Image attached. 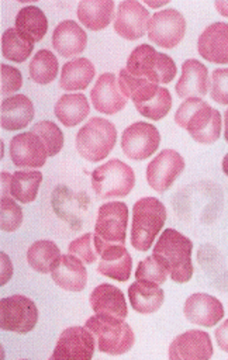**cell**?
Segmentation results:
<instances>
[{"instance_id": "obj_10", "label": "cell", "mask_w": 228, "mask_h": 360, "mask_svg": "<svg viewBox=\"0 0 228 360\" xmlns=\"http://www.w3.org/2000/svg\"><path fill=\"white\" fill-rule=\"evenodd\" d=\"M96 343L94 336L84 326H69L59 335L48 360H91Z\"/></svg>"}, {"instance_id": "obj_6", "label": "cell", "mask_w": 228, "mask_h": 360, "mask_svg": "<svg viewBox=\"0 0 228 360\" xmlns=\"http://www.w3.org/2000/svg\"><path fill=\"white\" fill-rule=\"evenodd\" d=\"M84 328L97 339V349L111 356L127 353L135 340L131 326L114 316L93 315L86 321Z\"/></svg>"}, {"instance_id": "obj_22", "label": "cell", "mask_w": 228, "mask_h": 360, "mask_svg": "<svg viewBox=\"0 0 228 360\" xmlns=\"http://www.w3.org/2000/svg\"><path fill=\"white\" fill-rule=\"evenodd\" d=\"M89 302L96 315H107L125 319L128 315L127 301L120 288L113 284H99L89 295Z\"/></svg>"}, {"instance_id": "obj_16", "label": "cell", "mask_w": 228, "mask_h": 360, "mask_svg": "<svg viewBox=\"0 0 228 360\" xmlns=\"http://www.w3.org/2000/svg\"><path fill=\"white\" fill-rule=\"evenodd\" d=\"M48 156L44 142L31 131L14 135L10 142V158L17 167H41Z\"/></svg>"}, {"instance_id": "obj_36", "label": "cell", "mask_w": 228, "mask_h": 360, "mask_svg": "<svg viewBox=\"0 0 228 360\" xmlns=\"http://www.w3.org/2000/svg\"><path fill=\"white\" fill-rule=\"evenodd\" d=\"M135 108L138 110V112L149 120L158 121L160 118H163L165 115H167V112L172 108V96L170 91L165 87H159L156 94L153 97H151L149 100L144 101V103H138L134 104Z\"/></svg>"}, {"instance_id": "obj_46", "label": "cell", "mask_w": 228, "mask_h": 360, "mask_svg": "<svg viewBox=\"0 0 228 360\" xmlns=\"http://www.w3.org/2000/svg\"><path fill=\"white\" fill-rule=\"evenodd\" d=\"M214 7L217 8V11L224 15V17H228V1H224V0H218L214 3Z\"/></svg>"}, {"instance_id": "obj_35", "label": "cell", "mask_w": 228, "mask_h": 360, "mask_svg": "<svg viewBox=\"0 0 228 360\" xmlns=\"http://www.w3.org/2000/svg\"><path fill=\"white\" fill-rule=\"evenodd\" d=\"M34 44L15 28H7L1 35V53L6 59L21 63L32 52Z\"/></svg>"}, {"instance_id": "obj_12", "label": "cell", "mask_w": 228, "mask_h": 360, "mask_svg": "<svg viewBox=\"0 0 228 360\" xmlns=\"http://www.w3.org/2000/svg\"><path fill=\"white\" fill-rule=\"evenodd\" d=\"M160 143L158 128L149 122L138 121L127 127L121 136V148L127 158L144 160L149 158Z\"/></svg>"}, {"instance_id": "obj_21", "label": "cell", "mask_w": 228, "mask_h": 360, "mask_svg": "<svg viewBox=\"0 0 228 360\" xmlns=\"http://www.w3.org/2000/svg\"><path fill=\"white\" fill-rule=\"evenodd\" d=\"M210 86L208 70L197 59H187L182 65V76L176 83V93L180 98H200L207 94Z\"/></svg>"}, {"instance_id": "obj_45", "label": "cell", "mask_w": 228, "mask_h": 360, "mask_svg": "<svg viewBox=\"0 0 228 360\" xmlns=\"http://www.w3.org/2000/svg\"><path fill=\"white\" fill-rule=\"evenodd\" d=\"M11 177H13V174H10L7 172H1V174H0V179H1V197H8Z\"/></svg>"}, {"instance_id": "obj_14", "label": "cell", "mask_w": 228, "mask_h": 360, "mask_svg": "<svg viewBox=\"0 0 228 360\" xmlns=\"http://www.w3.org/2000/svg\"><path fill=\"white\" fill-rule=\"evenodd\" d=\"M211 356L210 335L200 329L186 330L169 345V360H210Z\"/></svg>"}, {"instance_id": "obj_38", "label": "cell", "mask_w": 228, "mask_h": 360, "mask_svg": "<svg viewBox=\"0 0 228 360\" xmlns=\"http://www.w3.org/2000/svg\"><path fill=\"white\" fill-rule=\"evenodd\" d=\"M31 132L37 134L44 142L48 155L55 156L63 146V134L61 128L52 121H39L32 125Z\"/></svg>"}, {"instance_id": "obj_29", "label": "cell", "mask_w": 228, "mask_h": 360, "mask_svg": "<svg viewBox=\"0 0 228 360\" xmlns=\"http://www.w3.org/2000/svg\"><path fill=\"white\" fill-rule=\"evenodd\" d=\"M15 30L32 44L38 42L48 31V18L37 6H25L15 15Z\"/></svg>"}, {"instance_id": "obj_28", "label": "cell", "mask_w": 228, "mask_h": 360, "mask_svg": "<svg viewBox=\"0 0 228 360\" xmlns=\"http://www.w3.org/2000/svg\"><path fill=\"white\" fill-rule=\"evenodd\" d=\"M53 111L61 124L75 127L89 115L90 105L83 93H68L59 97Z\"/></svg>"}, {"instance_id": "obj_39", "label": "cell", "mask_w": 228, "mask_h": 360, "mask_svg": "<svg viewBox=\"0 0 228 360\" xmlns=\"http://www.w3.org/2000/svg\"><path fill=\"white\" fill-rule=\"evenodd\" d=\"M0 228L4 232H13L20 228L23 222V211L20 205L10 197H1L0 201Z\"/></svg>"}, {"instance_id": "obj_15", "label": "cell", "mask_w": 228, "mask_h": 360, "mask_svg": "<svg viewBox=\"0 0 228 360\" xmlns=\"http://www.w3.org/2000/svg\"><path fill=\"white\" fill-rule=\"evenodd\" d=\"M149 11L142 3L135 0L121 1L117 7V15L114 21V31L129 41L138 39L145 35L149 24Z\"/></svg>"}, {"instance_id": "obj_34", "label": "cell", "mask_w": 228, "mask_h": 360, "mask_svg": "<svg viewBox=\"0 0 228 360\" xmlns=\"http://www.w3.org/2000/svg\"><path fill=\"white\" fill-rule=\"evenodd\" d=\"M30 77L38 84H48L56 79L59 63L58 58L49 49H39L32 56L30 66Z\"/></svg>"}, {"instance_id": "obj_19", "label": "cell", "mask_w": 228, "mask_h": 360, "mask_svg": "<svg viewBox=\"0 0 228 360\" xmlns=\"http://www.w3.org/2000/svg\"><path fill=\"white\" fill-rule=\"evenodd\" d=\"M100 255L97 271L108 278L124 283L131 276L132 259L124 245H104L96 248Z\"/></svg>"}, {"instance_id": "obj_27", "label": "cell", "mask_w": 228, "mask_h": 360, "mask_svg": "<svg viewBox=\"0 0 228 360\" xmlns=\"http://www.w3.org/2000/svg\"><path fill=\"white\" fill-rule=\"evenodd\" d=\"M94 75V65L87 58H75L62 66L59 86L66 91L84 90L93 80Z\"/></svg>"}, {"instance_id": "obj_5", "label": "cell", "mask_w": 228, "mask_h": 360, "mask_svg": "<svg viewBox=\"0 0 228 360\" xmlns=\"http://www.w3.org/2000/svg\"><path fill=\"white\" fill-rule=\"evenodd\" d=\"M75 142L82 158L89 162H100L115 146V125L106 118L93 117L77 131Z\"/></svg>"}, {"instance_id": "obj_42", "label": "cell", "mask_w": 228, "mask_h": 360, "mask_svg": "<svg viewBox=\"0 0 228 360\" xmlns=\"http://www.w3.org/2000/svg\"><path fill=\"white\" fill-rule=\"evenodd\" d=\"M1 96H8L20 90L23 84V76L17 68L1 63Z\"/></svg>"}, {"instance_id": "obj_30", "label": "cell", "mask_w": 228, "mask_h": 360, "mask_svg": "<svg viewBox=\"0 0 228 360\" xmlns=\"http://www.w3.org/2000/svg\"><path fill=\"white\" fill-rule=\"evenodd\" d=\"M128 298H129L131 307L137 312L152 314L162 307L165 300V292L158 285L135 281L128 287Z\"/></svg>"}, {"instance_id": "obj_7", "label": "cell", "mask_w": 228, "mask_h": 360, "mask_svg": "<svg viewBox=\"0 0 228 360\" xmlns=\"http://www.w3.org/2000/svg\"><path fill=\"white\" fill-rule=\"evenodd\" d=\"M134 184V170L120 159H111L91 173V187L99 198L125 197Z\"/></svg>"}, {"instance_id": "obj_48", "label": "cell", "mask_w": 228, "mask_h": 360, "mask_svg": "<svg viewBox=\"0 0 228 360\" xmlns=\"http://www.w3.org/2000/svg\"><path fill=\"white\" fill-rule=\"evenodd\" d=\"M169 1L167 0H163V1H151V0H145V4H148V6H151V7H159V6H165V4H167Z\"/></svg>"}, {"instance_id": "obj_17", "label": "cell", "mask_w": 228, "mask_h": 360, "mask_svg": "<svg viewBox=\"0 0 228 360\" xmlns=\"http://www.w3.org/2000/svg\"><path fill=\"white\" fill-rule=\"evenodd\" d=\"M183 314L194 325L211 328L215 326L224 316V307L220 300L205 292L191 294L184 305Z\"/></svg>"}, {"instance_id": "obj_33", "label": "cell", "mask_w": 228, "mask_h": 360, "mask_svg": "<svg viewBox=\"0 0 228 360\" xmlns=\"http://www.w3.org/2000/svg\"><path fill=\"white\" fill-rule=\"evenodd\" d=\"M118 86H120L121 93L127 98H131L134 101V104L144 103V101L149 100L151 97H153L156 94L158 89L160 87L156 83H152L146 79L132 76L131 73H128V70L125 68H122L118 73Z\"/></svg>"}, {"instance_id": "obj_25", "label": "cell", "mask_w": 228, "mask_h": 360, "mask_svg": "<svg viewBox=\"0 0 228 360\" xmlns=\"http://www.w3.org/2000/svg\"><path fill=\"white\" fill-rule=\"evenodd\" d=\"M34 118V104L25 94H14L1 101V128L17 131L25 128Z\"/></svg>"}, {"instance_id": "obj_50", "label": "cell", "mask_w": 228, "mask_h": 360, "mask_svg": "<svg viewBox=\"0 0 228 360\" xmlns=\"http://www.w3.org/2000/svg\"><path fill=\"white\" fill-rule=\"evenodd\" d=\"M21 360H28V359H21Z\"/></svg>"}, {"instance_id": "obj_44", "label": "cell", "mask_w": 228, "mask_h": 360, "mask_svg": "<svg viewBox=\"0 0 228 360\" xmlns=\"http://www.w3.org/2000/svg\"><path fill=\"white\" fill-rule=\"evenodd\" d=\"M0 263H1V276H0V285H4L11 274H13V264L8 256L4 252H0Z\"/></svg>"}, {"instance_id": "obj_18", "label": "cell", "mask_w": 228, "mask_h": 360, "mask_svg": "<svg viewBox=\"0 0 228 360\" xmlns=\"http://www.w3.org/2000/svg\"><path fill=\"white\" fill-rule=\"evenodd\" d=\"M93 107L103 114L113 115L127 104V97L121 93L118 79L113 73H101L90 90Z\"/></svg>"}, {"instance_id": "obj_26", "label": "cell", "mask_w": 228, "mask_h": 360, "mask_svg": "<svg viewBox=\"0 0 228 360\" xmlns=\"http://www.w3.org/2000/svg\"><path fill=\"white\" fill-rule=\"evenodd\" d=\"M114 7L113 0H82L77 4V18L86 28L100 31L111 22Z\"/></svg>"}, {"instance_id": "obj_24", "label": "cell", "mask_w": 228, "mask_h": 360, "mask_svg": "<svg viewBox=\"0 0 228 360\" xmlns=\"http://www.w3.org/2000/svg\"><path fill=\"white\" fill-rule=\"evenodd\" d=\"M87 44L86 31L73 20L61 21L52 34V46L63 58L79 55Z\"/></svg>"}, {"instance_id": "obj_20", "label": "cell", "mask_w": 228, "mask_h": 360, "mask_svg": "<svg viewBox=\"0 0 228 360\" xmlns=\"http://www.w3.org/2000/svg\"><path fill=\"white\" fill-rule=\"evenodd\" d=\"M200 56L213 63H228V22H213L197 41Z\"/></svg>"}, {"instance_id": "obj_43", "label": "cell", "mask_w": 228, "mask_h": 360, "mask_svg": "<svg viewBox=\"0 0 228 360\" xmlns=\"http://www.w3.org/2000/svg\"><path fill=\"white\" fill-rule=\"evenodd\" d=\"M214 335L220 349L228 353V319H225L220 326H217Z\"/></svg>"}, {"instance_id": "obj_49", "label": "cell", "mask_w": 228, "mask_h": 360, "mask_svg": "<svg viewBox=\"0 0 228 360\" xmlns=\"http://www.w3.org/2000/svg\"><path fill=\"white\" fill-rule=\"evenodd\" d=\"M222 170H224V173L228 176V153L224 156V159H222Z\"/></svg>"}, {"instance_id": "obj_13", "label": "cell", "mask_w": 228, "mask_h": 360, "mask_svg": "<svg viewBox=\"0 0 228 360\" xmlns=\"http://www.w3.org/2000/svg\"><path fill=\"white\" fill-rule=\"evenodd\" d=\"M184 170V159L173 149H163L146 166V181L156 193H165Z\"/></svg>"}, {"instance_id": "obj_8", "label": "cell", "mask_w": 228, "mask_h": 360, "mask_svg": "<svg viewBox=\"0 0 228 360\" xmlns=\"http://www.w3.org/2000/svg\"><path fill=\"white\" fill-rule=\"evenodd\" d=\"M128 225V207L122 201L100 205L94 224V246L124 245Z\"/></svg>"}, {"instance_id": "obj_37", "label": "cell", "mask_w": 228, "mask_h": 360, "mask_svg": "<svg viewBox=\"0 0 228 360\" xmlns=\"http://www.w3.org/2000/svg\"><path fill=\"white\" fill-rule=\"evenodd\" d=\"M167 274L169 273L165 269V266L155 256H148L144 260H141L135 270L137 281L158 287L166 281Z\"/></svg>"}, {"instance_id": "obj_47", "label": "cell", "mask_w": 228, "mask_h": 360, "mask_svg": "<svg viewBox=\"0 0 228 360\" xmlns=\"http://www.w3.org/2000/svg\"><path fill=\"white\" fill-rule=\"evenodd\" d=\"M224 125H225V131H224V138L228 142V110L224 112Z\"/></svg>"}, {"instance_id": "obj_2", "label": "cell", "mask_w": 228, "mask_h": 360, "mask_svg": "<svg viewBox=\"0 0 228 360\" xmlns=\"http://www.w3.org/2000/svg\"><path fill=\"white\" fill-rule=\"evenodd\" d=\"M175 122L200 143H213L221 135V114L201 98L184 100L175 112Z\"/></svg>"}, {"instance_id": "obj_41", "label": "cell", "mask_w": 228, "mask_h": 360, "mask_svg": "<svg viewBox=\"0 0 228 360\" xmlns=\"http://www.w3.org/2000/svg\"><path fill=\"white\" fill-rule=\"evenodd\" d=\"M210 96L214 101L222 105L228 104V68L215 69L211 73Z\"/></svg>"}, {"instance_id": "obj_4", "label": "cell", "mask_w": 228, "mask_h": 360, "mask_svg": "<svg viewBox=\"0 0 228 360\" xmlns=\"http://www.w3.org/2000/svg\"><path fill=\"white\" fill-rule=\"evenodd\" d=\"M125 69L132 76L146 79L156 84L172 82L177 70L175 60L169 55L158 52L148 44H141L132 49Z\"/></svg>"}, {"instance_id": "obj_31", "label": "cell", "mask_w": 228, "mask_h": 360, "mask_svg": "<svg viewBox=\"0 0 228 360\" xmlns=\"http://www.w3.org/2000/svg\"><path fill=\"white\" fill-rule=\"evenodd\" d=\"M61 250L55 242L39 239L34 242L27 250L28 264L38 273H51L61 259Z\"/></svg>"}, {"instance_id": "obj_1", "label": "cell", "mask_w": 228, "mask_h": 360, "mask_svg": "<svg viewBox=\"0 0 228 360\" xmlns=\"http://www.w3.org/2000/svg\"><path fill=\"white\" fill-rule=\"evenodd\" d=\"M193 242L173 228L165 229L155 246L152 256H155L167 270L175 283H187L193 276L191 262Z\"/></svg>"}, {"instance_id": "obj_40", "label": "cell", "mask_w": 228, "mask_h": 360, "mask_svg": "<svg viewBox=\"0 0 228 360\" xmlns=\"http://www.w3.org/2000/svg\"><path fill=\"white\" fill-rule=\"evenodd\" d=\"M93 248H96L93 235L90 232H87L69 243L68 253L76 256L84 264H91L97 260V252Z\"/></svg>"}, {"instance_id": "obj_23", "label": "cell", "mask_w": 228, "mask_h": 360, "mask_svg": "<svg viewBox=\"0 0 228 360\" xmlns=\"http://www.w3.org/2000/svg\"><path fill=\"white\" fill-rule=\"evenodd\" d=\"M51 277L62 290L77 292L86 287L87 270L80 259L66 253L61 256L58 264L51 271Z\"/></svg>"}, {"instance_id": "obj_32", "label": "cell", "mask_w": 228, "mask_h": 360, "mask_svg": "<svg viewBox=\"0 0 228 360\" xmlns=\"http://www.w3.org/2000/svg\"><path fill=\"white\" fill-rule=\"evenodd\" d=\"M41 181L42 174L38 170L14 172L10 184V195L23 204H30L37 198Z\"/></svg>"}, {"instance_id": "obj_11", "label": "cell", "mask_w": 228, "mask_h": 360, "mask_svg": "<svg viewBox=\"0 0 228 360\" xmlns=\"http://www.w3.org/2000/svg\"><path fill=\"white\" fill-rule=\"evenodd\" d=\"M186 20L175 8L156 11L148 24V38L155 45L170 49L175 48L184 37Z\"/></svg>"}, {"instance_id": "obj_9", "label": "cell", "mask_w": 228, "mask_h": 360, "mask_svg": "<svg viewBox=\"0 0 228 360\" xmlns=\"http://www.w3.org/2000/svg\"><path fill=\"white\" fill-rule=\"evenodd\" d=\"M38 322V308L25 295L14 294L0 301V328L15 333L31 332Z\"/></svg>"}, {"instance_id": "obj_3", "label": "cell", "mask_w": 228, "mask_h": 360, "mask_svg": "<svg viewBox=\"0 0 228 360\" xmlns=\"http://www.w3.org/2000/svg\"><path fill=\"white\" fill-rule=\"evenodd\" d=\"M166 221V208L155 197L139 198L132 208L131 245L141 252L149 250Z\"/></svg>"}]
</instances>
